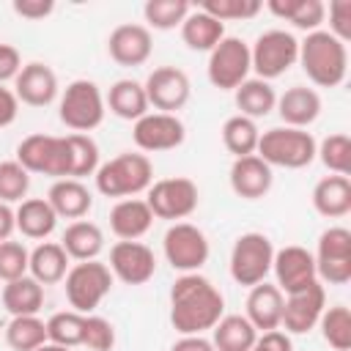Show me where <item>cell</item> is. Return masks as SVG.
I'll return each instance as SVG.
<instances>
[{"instance_id": "cell-11", "label": "cell", "mask_w": 351, "mask_h": 351, "mask_svg": "<svg viewBox=\"0 0 351 351\" xmlns=\"http://www.w3.org/2000/svg\"><path fill=\"white\" fill-rule=\"evenodd\" d=\"M162 250H165L167 263L181 274H192L200 266H206L208 252H211L206 233L192 222L170 225L165 239H162Z\"/></svg>"}, {"instance_id": "cell-16", "label": "cell", "mask_w": 351, "mask_h": 351, "mask_svg": "<svg viewBox=\"0 0 351 351\" xmlns=\"http://www.w3.org/2000/svg\"><path fill=\"white\" fill-rule=\"evenodd\" d=\"M143 88H145L148 107H154L159 112H170V115H176V110H181L189 101V93H192L186 71H181L176 66L154 69L148 74V80L143 82Z\"/></svg>"}, {"instance_id": "cell-12", "label": "cell", "mask_w": 351, "mask_h": 351, "mask_svg": "<svg viewBox=\"0 0 351 351\" xmlns=\"http://www.w3.org/2000/svg\"><path fill=\"white\" fill-rule=\"evenodd\" d=\"M145 203H148L151 214L159 219H186L197 208L200 192H197V184L192 178L176 176V178L154 181L148 186Z\"/></svg>"}, {"instance_id": "cell-9", "label": "cell", "mask_w": 351, "mask_h": 351, "mask_svg": "<svg viewBox=\"0 0 351 351\" xmlns=\"http://www.w3.org/2000/svg\"><path fill=\"white\" fill-rule=\"evenodd\" d=\"M252 71L250 63V44L239 36H225L211 52H208V82L219 90H236Z\"/></svg>"}, {"instance_id": "cell-29", "label": "cell", "mask_w": 351, "mask_h": 351, "mask_svg": "<svg viewBox=\"0 0 351 351\" xmlns=\"http://www.w3.org/2000/svg\"><path fill=\"white\" fill-rule=\"evenodd\" d=\"M258 340V329L247 315H222L211 329L214 351H250Z\"/></svg>"}, {"instance_id": "cell-5", "label": "cell", "mask_w": 351, "mask_h": 351, "mask_svg": "<svg viewBox=\"0 0 351 351\" xmlns=\"http://www.w3.org/2000/svg\"><path fill=\"white\" fill-rule=\"evenodd\" d=\"M107 104L93 80H74L60 96L58 115L74 134H88L104 121Z\"/></svg>"}, {"instance_id": "cell-22", "label": "cell", "mask_w": 351, "mask_h": 351, "mask_svg": "<svg viewBox=\"0 0 351 351\" xmlns=\"http://www.w3.org/2000/svg\"><path fill=\"white\" fill-rule=\"evenodd\" d=\"M282 304H285V296L274 282H258L250 288V296H247V321L258 332L280 329Z\"/></svg>"}, {"instance_id": "cell-39", "label": "cell", "mask_w": 351, "mask_h": 351, "mask_svg": "<svg viewBox=\"0 0 351 351\" xmlns=\"http://www.w3.org/2000/svg\"><path fill=\"white\" fill-rule=\"evenodd\" d=\"M318 329H321V337H324L335 351H348V348H351V313H348L346 304L326 307V310L321 313Z\"/></svg>"}, {"instance_id": "cell-27", "label": "cell", "mask_w": 351, "mask_h": 351, "mask_svg": "<svg viewBox=\"0 0 351 351\" xmlns=\"http://www.w3.org/2000/svg\"><path fill=\"white\" fill-rule=\"evenodd\" d=\"M60 247L66 250L69 258L74 261H96L99 252L104 250V233L96 222L88 219H74L60 239Z\"/></svg>"}, {"instance_id": "cell-18", "label": "cell", "mask_w": 351, "mask_h": 351, "mask_svg": "<svg viewBox=\"0 0 351 351\" xmlns=\"http://www.w3.org/2000/svg\"><path fill=\"white\" fill-rule=\"evenodd\" d=\"M271 271H274V280H277L274 285L280 291H285V293H293V291L310 285L313 280H318L313 252L299 247V244L277 250L274 261H271Z\"/></svg>"}, {"instance_id": "cell-14", "label": "cell", "mask_w": 351, "mask_h": 351, "mask_svg": "<svg viewBox=\"0 0 351 351\" xmlns=\"http://www.w3.org/2000/svg\"><path fill=\"white\" fill-rule=\"evenodd\" d=\"M184 137H186V129H184L181 118L170 115V112H145L132 126V140L145 154L173 151L184 143Z\"/></svg>"}, {"instance_id": "cell-43", "label": "cell", "mask_w": 351, "mask_h": 351, "mask_svg": "<svg viewBox=\"0 0 351 351\" xmlns=\"http://www.w3.org/2000/svg\"><path fill=\"white\" fill-rule=\"evenodd\" d=\"M30 189V173L14 159L0 162V203H22Z\"/></svg>"}, {"instance_id": "cell-40", "label": "cell", "mask_w": 351, "mask_h": 351, "mask_svg": "<svg viewBox=\"0 0 351 351\" xmlns=\"http://www.w3.org/2000/svg\"><path fill=\"white\" fill-rule=\"evenodd\" d=\"M192 5L186 0H148L143 5V16L154 30H173L181 27Z\"/></svg>"}, {"instance_id": "cell-7", "label": "cell", "mask_w": 351, "mask_h": 351, "mask_svg": "<svg viewBox=\"0 0 351 351\" xmlns=\"http://www.w3.org/2000/svg\"><path fill=\"white\" fill-rule=\"evenodd\" d=\"M299 60V41L288 30H266L250 47V63L258 80H277Z\"/></svg>"}, {"instance_id": "cell-21", "label": "cell", "mask_w": 351, "mask_h": 351, "mask_svg": "<svg viewBox=\"0 0 351 351\" xmlns=\"http://www.w3.org/2000/svg\"><path fill=\"white\" fill-rule=\"evenodd\" d=\"M228 178H230V189L241 200H261V197H266L269 189H271V181H274L271 167L258 154L233 159Z\"/></svg>"}, {"instance_id": "cell-1", "label": "cell", "mask_w": 351, "mask_h": 351, "mask_svg": "<svg viewBox=\"0 0 351 351\" xmlns=\"http://www.w3.org/2000/svg\"><path fill=\"white\" fill-rule=\"evenodd\" d=\"M225 315V296L219 288L192 271L181 274L170 288V324L178 335H203Z\"/></svg>"}, {"instance_id": "cell-36", "label": "cell", "mask_w": 351, "mask_h": 351, "mask_svg": "<svg viewBox=\"0 0 351 351\" xmlns=\"http://www.w3.org/2000/svg\"><path fill=\"white\" fill-rule=\"evenodd\" d=\"M5 343L11 351H36L47 343V321L38 315H14L5 326Z\"/></svg>"}, {"instance_id": "cell-24", "label": "cell", "mask_w": 351, "mask_h": 351, "mask_svg": "<svg viewBox=\"0 0 351 351\" xmlns=\"http://www.w3.org/2000/svg\"><path fill=\"white\" fill-rule=\"evenodd\" d=\"M277 112L285 121V126L307 129L321 115V96L315 88L293 85L282 96H277Z\"/></svg>"}, {"instance_id": "cell-8", "label": "cell", "mask_w": 351, "mask_h": 351, "mask_svg": "<svg viewBox=\"0 0 351 351\" xmlns=\"http://www.w3.org/2000/svg\"><path fill=\"white\" fill-rule=\"evenodd\" d=\"M271 261H274V247L269 236L258 230L241 233L230 250V277L239 285L252 288L258 282H266L271 271Z\"/></svg>"}, {"instance_id": "cell-38", "label": "cell", "mask_w": 351, "mask_h": 351, "mask_svg": "<svg viewBox=\"0 0 351 351\" xmlns=\"http://www.w3.org/2000/svg\"><path fill=\"white\" fill-rule=\"evenodd\" d=\"M66 148H69V178H85L99 170V145L90 134H66Z\"/></svg>"}, {"instance_id": "cell-26", "label": "cell", "mask_w": 351, "mask_h": 351, "mask_svg": "<svg viewBox=\"0 0 351 351\" xmlns=\"http://www.w3.org/2000/svg\"><path fill=\"white\" fill-rule=\"evenodd\" d=\"M313 208L321 217L337 219L351 211V181L348 176H326L313 189Z\"/></svg>"}, {"instance_id": "cell-48", "label": "cell", "mask_w": 351, "mask_h": 351, "mask_svg": "<svg viewBox=\"0 0 351 351\" xmlns=\"http://www.w3.org/2000/svg\"><path fill=\"white\" fill-rule=\"evenodd\" d=\"M19 71H22V58H19L16 47L0 44V85H5L8 80H16Z\"/></svg>"}, {"instance_id": "cell-4", "label": "cell", "mask_w": 351, "mask_h": 351, "mask_svg": "<svg viewBox=\"0 0 351 351\" xmlns=\"http://www.w3.org/2000/svg\"><path fill=\"white\" fill-rule=\"evenodd\" d=\"M315 137L307 129L293 126H274L261 134L258 140V156L269 167H285V170H302L315 159Z\"/></svg>"}, {"instance_id": "cell-13", "label": "cell", "mask_w": 351, "mask_h": 351, "mask_svg": "<svg viewBox=\"0 0 351 351\" xmlns=\"http://www.w3.org/2000/svg\"><path fill=\"white\" fill-rule=\"evenodd\" d=\"M315 274L329 285H346L351 280V230L329 228L318 239Z\"/></svg>"}, {"instance_id": "cell-51", "label": "cell", "mask_w": 351, "mask_h": 351, "mask_svg": "<svg viewBox=\"0 0 351 351\" xmlns=\"http://www.w3.org/2000/svg\"><path fill=\"white\" fill-rule=\"evenodd\" d=\"M16 115H19V99H16V93L11 88H5V85H0V129L3 126H11L16 121Z\"/></svg>"}, {"instance_id": "cell-20", "label": "cell", "mask_w": 351, "mask_h": 351, "mask_svg": "<svg viewBox=\"0 0 351 351\" xmlns=\"http://www.w3.org/2000/svg\"><path fill=\"white\" fill-rule=\"evenodd\" d=\"M58 77L47 63H25L14 80V93L27 107H47L58 99Z\"/></svg>"}, {"instance_id": "cell-2", "label": "cell", "mask_w": 351, "mask_h": 351, "mask_svg": "<svg viewBox=\"0 0 351 351\" xmlns=\"http://www.w3.org/2000/svg\"><path fill=\"white\" fill-rule=\"evenodd\" d=\"M307 80L318 88H337L348 71V49L329 30H313L299 41V60Z\"/></svg>"}, {"instance_id": "cell-41", "label": "cell", "mask_w": 351, "mask_h": 351, "mask_svg": "<svg viewBox=\"0 0 351 351\" xmlns=\"http://www.w3.org/2000/svg\"><path fill=\"white\" fill-rule=\"evenodd\" d=\"M82 326H85L82 313H77V310L55 313L47 321V340L55 343V346H66V348L82 346Z\"/></svg>"}, {"instance_id": "cell-37", "label": "cell", "mask_w": 351, "mask_h": 351, "mask_svg": "<svg viewBox=\"0 0 351 351\" xmlns=\"http://www.w3.org/2000/svg\"><path fill=\"white\" fill-rule=\"evenodd\" d=\"M258 140H261V132L255 126L252 118H244V115H230L225 123H222V143L225 148L239 159V156H250L258 151Z\"/></svg>"}, {"instance_id": "cell-32", "label": "cell", "mask_w": 351, "mask_h": 351, "mask_svg": "<svg viewBox=\"0 0 351 351\" xmlns=\"http://www.w3.org/2000/svg\"><path fill=\"white\" fill-rule=\"evenodd\" d=\"M14 214H16V230L27 239H47L58 225V214L52 211L47 197H25Z\"/></svg>"}, {"instance_id": "cell-53", "label": "cell", "mask_w": 351, "mask_h": 351, "mask_svg": "<svg viewBox=\"0 0 351 351\" xmlns=\"http://www.w3.org/2000/svg\"><path fill=\"white\" fill-rule=\"evenodd\" d=\"M14 230H16V214L8 203H0V241H8Z\"/></svg>"}, {"instance_id": "cell-50", "label": "cell", "mask_w": 351, "mask_h": 351, "mask_svg": "<svg viewBox=\"0 0 351 351\" xmlns=\"http://www.w3.org/2000/svg\"><path fill=\"white\" fill-rule=\"evenodd\" d=\"M250 351H293V346H291V337L285 332L271 329V332H261Z\"/></svg>"}, {"instance_id": "cell-34", "label": "cell", "mask_w": 351, "mask_h": 351, "mask_svg": "<svg viewBox=\"0 0 351 351\" xmlns=\"http://www.w3.org/2000/svg\"><path fill=\"white\" fill-rule=\"evenodd\" d=\"M3 307L14 315H38V310L44 307V285L38 280H33L30 274L5 282L3 288Z\"/></svg>"}, {"instance_id": "cell-31", "label": "cell", "mask_w": 351, "mask_h": 351, "mask_svg": "<svg viewBox=\"0 0 351 351\" xmlns=\"http://www.w3.org/2000/svg\"><path fill=\"white\" fill-rule=\"evenodd\" d=\"M30 277L38 280L41 285H55L66 277L69 271V255L60 247V241H41L33 252H30V266H27Z\"/></svg>"}, {"instance_id": "cell-3", "label": "cell", "mask_w": 351, "mask_h": 351, "mask_svg": "<svg viewBox=\"0 0 351 351\" xmlns=\"http://www.w3.org/2000/svg\"><path fill=\"white\" fill-rule=\"evenodd\" d=\"M96 178V189L104 197H134L140 192H148V186L154 184V165L145 154H118L110 162L99 165V170L93 173Z\"/></svg>"}, {"instance_id": "cell-17", "label": "cell", "mask_w": 351, "mask_h": 351, "mask_svg": "<svg viewBox=\"0 0 351 351\" xmlns=\"http://www.w3.org/2000/svg\"><path fill=\"white\" fill-rule=\"evenodd\" d=\"M110 271L126 285H143L156 271L154 250L143 241H118L110 250Z\"/></svg>"}, {"instance_id": "cell-45", "label": "cell", "mask_w": 351, "mask_h": 351, "mask_svg": "<svg viewBox=\"0 0 351 351\" xmlns=\"http://www.w3.org/2000/svg\"><path fill=\"white\" fill-rule=\"evenodd\" d=\"M30 266V252L19 241H0V280L11 282L27 274Z\"/></svg>"}, {"instance_id": "cell-33", "label": "cell", "mask_w": 351, "mask_h": 351, "mask_svg": "<svg viewBox=\"0 0 351 351\" xmlns=\"http://www.w3.org/2000/svg\"><path fill=\"white\" fill-rule=\"evenodd\" d=\"M233 96H236V107L241 110L239 115H244V118H266L274 107H277V93H274V88H271V82H266V80H258V77H247L236 90H233Z\"/></svg>"}, {"instance_id": "cell-10", "label": "cell", "mask_w": 351, "mask_h": 351, "mask_svg": "<svg viewBox=\"0 0 351 351\" xmlns=\"http://www.w3.org/2000/svg\"><path fill=\"white\" fill-rule=\"evenodd\" d=\"M16 162L27 173L69 178V148L63 137L55 134H30L16 145Z\"/></svg>"}, {"instance_id": "cell-19", "label": "cell", "mask_w": 351, "mask_h": 351, "mask_svg": "<svg viewBox=\"0 0 351 351\" xmlns=\"http://www.w3.org/2000/svg\"><path fill=\"white\" fill-rule=\"evenodd\" d=\"M151 49H154V38H151V30L145 25H137V22H126V25H118L110 38H107V52L110 58L118 63V66H143L148 58H151Z\"/></svg>"}, {"instance_id": "cell-46", "label": "cell", "mask_w": 351, "mask_h": 351, "mask_svg": "<svg viewBox=\"0 0 351 351\" xmlns=\"http://www.w3.org/2000/svg\"><path fill=\"white\" fill-rule=\"evenodd\" d=\"M82 346H88L90 351H112V346H115L112 324L107 318H101V315H85Z\"/></svg>"}, {"instance_id": "cell-42", "label": "cell", "mask_w": 351, "mask_h": 351, "mask_svg": "<svg viewBox=\"0 0 351 351\" xmlns=\"http://www.w3.org/2000/svg\"><path fill=\"white\" fill-rule=\"evenodd\" d=\"M315 156L335 176H348V170H351V137L343 134V132L324 137L315 148Z\"/></svg>"}, {"instance_id": "cell-35", "label": "cell", "mask_w": 351, "mask_h": 351, "mask_svg": "<svg viewBox=\"0 0 351 351\" xmlns=\"http://www.w3.org/2000/svg\"><path fill=\"white\" fill-rule=\"evenodd\" d=\"M266 8L274 16L291 22L293 27L307 30V33L321 30V22L326 16V5L321 0H269Z\"/></svg>"}, {"instance_id": "cell-28", "label": "cell", "mask_w": 351, "mask_h": 351, "mask_svg": "<svg viewBox=\"0 0 351 351\" xmlns=\"http://www.w3.org/2000/svg\"><path fill=\"white\" fill-rule=\"evenodd\" d=\"M181 38L195 52H211L225 38V25L206 11H189L181 22Z\"/></svg>"}, {"instance_id": "cell-49", "label": "cell", "mask_w": 351, "mask_h": 351, "mask_svg": "<svg viewBox=\"0 0 351 351\" xmlns=\"http://www.w3.org/2000/svg\"><path fill=\"white\" fill-rule=\"evenodd\" d=\"M11 8H14V14H19L25 19H44L52 14L55 3L52 0H14Z\"/></svg>"}, {"instance_id": "cell-25", "label": "cell", "mask_w": 351, "mask_h": 351, "mask_svg": "<svg viewBox=\"0 0 351 351\" xmlns=\"http://www.w3.org/2000/svg\"><path fill=\"white\" fill-rule=\"evenodd\" d=\"M47 203L52 206V211L58 217H66V219H82L90 206H93V195L90 189L77 181V178H58L49 192H47Z\"/></svg>"}, {"instance_id": "cell-54", "label": "cell", "mask_w": 351, "mask_h": 351, "mask_svg": "<svg viewBox=\"0 0 351 351\" xmlns=\"http://www.w3.org/2000/svg\"><path fill=\"white\" fill-rule=\"evenodd\" d=\"M36 351H71V348H66V346H55V343H49V340H47V343H44V346H38Z\"/></svg>"}, {"instance_id": "cell-30", "label": "cell", "mask_w": 351, "mask_h": 351, "mask_svg": "<svg viewBox=\"0 0 351 351\" xmlns=\"http://www.w3.org/2000/svg\"><path fill=\"white\" fill-rule=\"evenodd\" d=\"M104 104L110 107L112 115H118L123 121H140L148 112L145 88L137 80H118V82H112Z\"/></svg>"}, {"instance_id": "cell-52", "label": "cell", "mask_w": 351, "mask_h": 351, "mask_svg": "<svg viewBox=\"0 0 351 351\" xmlns=\"http://www.w3.org/2000/svg\"><path fill=\"white\" fill-rule=\"evenodd\" d=\"M170 351H214V346L203 335H181Z\"/></svg>"}, {"instance_id": "cell-23", "label": "cell", "mask_w": 351, "mask_h": 351, "mask_svg": "<svg viewBox=\"0 0 351 351\" xmlns=\"http://www.w3.org/2000/svg\"><path fill=\"white\" fill-rule=\"evenodd\" d=\"M154 225V214L145 200L123 197L110 208V228L121 241H137Z\"/></svg>"}, {"instance_id": "cell-15", "label": "cell", "mask_w": 351, "mask_h": 351, "mask_svg": "<svg viewBox=\"0 0 351 351\" xmlns=\"http://www.w3.org/2000/svg\"><path fill=\"white\" fill-rule=\"evenodd\" d=\"M324 310H326V291H324L321 280H313L310 285L288 293V299L282 304L280 326H285V335H304L318 326Z\"/></svg>"}, {"instance_id": "cell-44", "label": "cell", "mask_w": 351, "mask_h": 351, "mask_svg": "<svg viewBox=\"0 0 351 351\" xmlns=\"http://www.w3.org/2000/svg\"><path fill=\"white\" fill-rule=\"evenodd\" d=\"M261 8H263V3H258V0H206V3H200V11L211 14L222 25L228 19H252Z\"/></svg>"}, {"instance_id": "cell-47", "label": "cell", "mask_w": 351, "mask_h": 351, "mask_svg": "<svg viewBox=\"0 0 351 351\" xmlns=\"http://www.w3.org/2000/svg\"><path fill=\"white\" fill-rule=\"evenodd\" d=\"M329 33L348 44L351 38V0H335L329 3Z\"/></svg>"}, {"instance_id": "cell-6", "label": "cell", "mask_w": 351, "mask_h": 351, "mask_svg": "<svg viewBox=\"0 0 351 351\" xmlns=\"http://www.w3.org/2000/svg\"><path fill=\"white\" fill-rule=\"evenodd\" d=\"M63 280L69 304L82 315H90L112 288V271L101 261H77Z\"/></svg>"}]
</instances>
